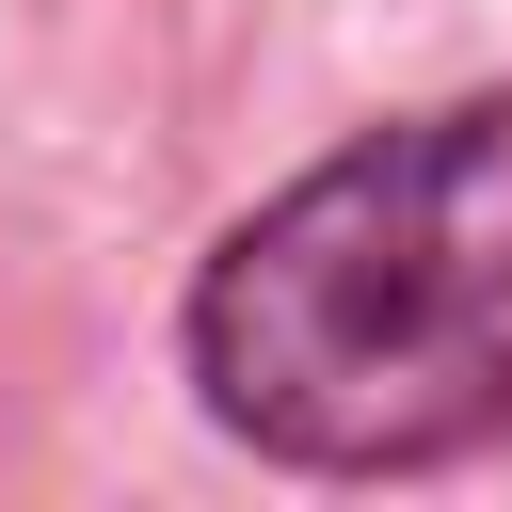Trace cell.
Wrapping results in <instances>:
<instances>
[{"label": "cell", "instance_id": "6da1fadb", "mask_svg": "<svg viewBox=\"0 0 512 512\" xmlns=\"http://www.w3.org/2000/svg\"><path fill=\"white\" fill-rule=\"evenodd\" d=\"M192 384L320 480L464 464L512 432V96L416 112L272 192L192 272Z\"/></svg>", "mask_w": 512, "mask_h": 512}]
</instances>
